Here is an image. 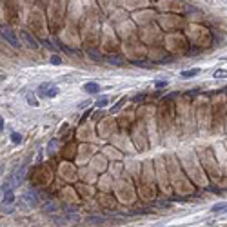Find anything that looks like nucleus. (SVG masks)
Here are the masks:
<instances>
[{
	"label": "nucleus",
	"mask_w": 227,
	"mask_h": 227,
	"mask_svg": "<svg viewBox=\"0 0 227 227\" xmlns=\"http://www.w3.org/2000/svg\"><path fill=\"white\" fill-rule=\"evenodd\" d=\"M2 36H4V40H6V42H9L13 47H18V46H20V42L17 40L15 33L11 31L9 27H2Z\"/></svg>",
	"instance_id": "nucleus-1"
},
{
	"label": "nucleus",
	"mask_w": 227,
	"mask_h": 227,
	"mask_svg": "<svg viewBox=\"0 0 227 227\" xmlns=\"http://www.w3.org/2000/svg\"><path fill=\"white\" fill-rule=\"evenodd\" d=\"M2 193H4V198H2V204H4V205H9V204L15 202V193L9 189V186L2 187Z\"/></svg>",
	"instance_id": "nucleus-2"
},
{
	"label": "nucleus",
	"mask_w": 227,
	"mask_h": 227,
	"mask_svg": "<svg viewBox=\"0 0 227 227\" xmlns=\"http://www.w3.org/2000/svg\"><path fill=\"white\" fill-rule=\"evenodd\" d=\"M84 89H85L87 93H98V91H100V85H98V84H85Z\"/></svg>",
	"instance_id": "nucleus-3"
},
{
	"label": "nucleus",
	"mask_w": 227,
	"mask_h": 227,
	"mask_svg": "<svg viewBox=\"0 0 227 227\" xmlns=\"http://www.w3.org/2000/svg\"><path fill=\"white\" fill-rule=\"evenodd\" d=\"M22 36L26 38V42H27V44H29L31 47H38V44H36V42L33 40V38H31V35H29L27 31H22Z\"/></svg>",
	"instance_id": "nucleus-4"
},
{
	"label": "nucleus",
	"mask_w": 227,
	"mask_h": 227,
	"mask_svg": "<svg viewBox=\"0 0 227 227\" xmlns=\"http://www.w3.org/2000/svg\"><path fill=\"white\" fill-rule=\"evenodd\" d=\"M213 213H218V211H227V204H216V205H213V209H211Z\"/></svg>",
	"instance_id": "nucleus-5"
},
{
	"label": "nucleus",
	"mask_w": 227,
	"mask_h": 227,
	"mask_svg": "<svg viewBox=\"0 0 227 227\" xmlns=\"http://www.w3.org/2000/svg\"><path fill=\"white\" fill-rule=\"evenodd\" d=\"M198 73H200V69H193V71H184V73H182V76H184V78H189V76H196Z\"/></svg>",
	"instance_id": "nucleus-6"
},
{
	"label": "nucleus",
	"mask_w": 227,
	"mask_h": 227,
	"mask_svg": "<svg viewBox=\"0 0 227 227\" xmlns=\"http://www.w3.org/2000/svg\"><path fill=\"white\" fill-rule=\"evenodd\" d=\"M56 94H58V87H51V89H47L46 96H47V98H53V96H56Z\"/></svg>",
	"instance_id": "nucleus-7"
},
{
	"label": "nucleus",
	"mask_w": 227,
	"mask_h": 227,
	"mask_svg": "<svg viewBox=\"0 0 227 227\" xmlns=\"http://www.w3.org/2000/svg\"><path fill=\"white\" fill-rule=\"evenodd\" d=\"M11 140H13L15 144H20V142H22V136H20V134H17V133H13V134H11Z\"/></svg>",
	"instance_id": "nucleus-8"
},
{
	"label": "nucleus",
	"mask_w": 227,
	"mask_h": 227,
	"mask_svg": "<svg viewBox=\"0 0 227 227\" xmlns=\"http://www.w3.org/2000/svg\"><path fill=\"white\" fill-rule=\"evenodd\" d=\"M96 105H98V107H104V105H107V98H100V100L96 102Z\"/></svg>",
	"instance_id": "nucleus-9"
},
{
	"label": "nucleus",
	"mask_w": 227,
	"mask_h": 227,
	"mask_svg": "<svg viewBox=\"0 0 227 227\" xmlns=\"http://www.w3.org/2000/svg\"><path fill=\"white\" fill-rule=\"evenodd\" d=\"M215 76H216V78H220V76H227V71H222V69H220V71L215 73Z\"/></svg>",
	"instance_id": "nucleus-10"
},
{
	"label": "nucleus",
	"mask_w": 227,
	"mask_h": 227,
	"mask_svg": "<svg viewBox=\"0 0 227 227\" xmlns=\"http://www.w3.org/2000/svg\"><path fill=\"white\" fill-rule=\"evenodd\" d=\"M155 85H156V87H165V85H167V82H165V80H158Z\"/></svg>",
	"instance_id": "nucleus-11"
},
{
	"label": "nucleus",
	"mask_w": 227,
	"mask_h": 227,
	"mask_svg": "<svg viewBox=\"0 0 227 227\" xmlns=\"http://www.w3.org/2000/svg\"><path fill=\"white\" fill-rule=\"evenodd\" d=\"M122 104H124V100H120V102H118V104H116V105L113 107V109H111V111H113V113H116V111L120 109V105H122Z\"/></svg>",
	"instance_id": "nucleus-12"
},
{
	"label": "nucleus",
	"mask_w": 227,
	"mask_h": 227,
	"mask_svg": "<svg viewBox=\"0 0 227 227\" xmlns=\"http://www.w3.org/2000/svg\"><path fill=\"white\" fill-rule=\"evenodd\" d=\"M51 62H53V64H60V62H62V60H60L58 56H53V58H51Z\"/></svg>",
	"instance_id": "nucleus-13"
}]
</instances>
